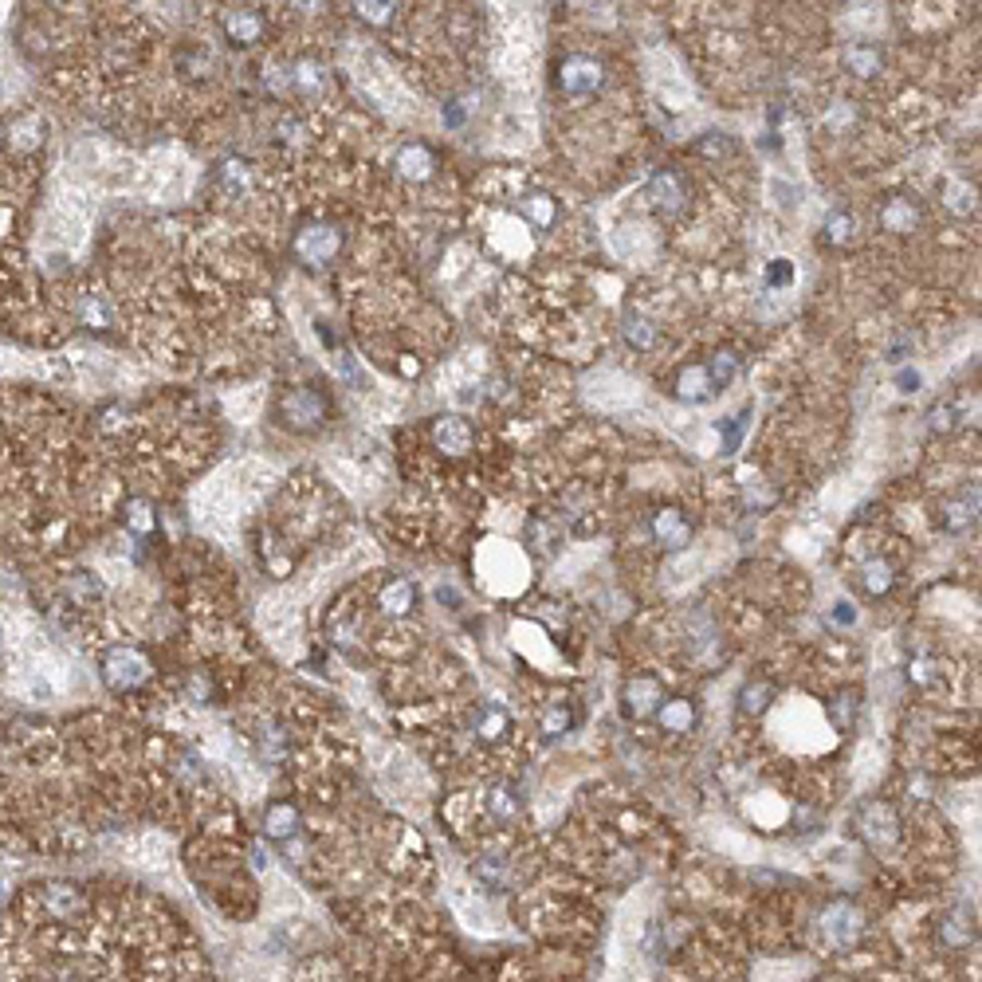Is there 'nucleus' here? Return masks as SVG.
<instances>
[{"instance_id":"nucleus-5","label":"nucleus","mask_w":982,"mask_h":982,"mask_svg":"<svg viewBox=\"0 0 982 982\" xmlns=\"http://www.w3.org/2000/svg\"><path fill=\"white\" fill-rule=\"evenodd\" d=\"M601 83H605V67L594 55H566L558 63V91L570 95V99H582V95H594Z\"/></svg>"},{"instance_id":"nucleus-11","label":"nucleus","mask_w":982,"mask_h":982,"mask_svg":"<svg viewBox=\"0 0 982 982\" xmlns=\"http://www.w3.org/2000/svg\"><path fill=\"white\" fill-rule=\"evenodd\" d=\"M939 939H943V947H951V951H963V947L979 943L975 908H971V904H959L955 912H947V916L939 920Z\"/></svg>"},{"instance_id":"nucleus-39","label":"nucleus","mask_w":982,"mask_h":982,"mask_svg":"<svg viewBox=\"0 0 982 982\" xmlns=\"http://www.w3.org/2000/svg\"><path fill=\"white\" fill-rule=\"evenodd\" d=\"M943 193H947L943 201H947L955 213H963V217H971V213H975V189H971V185H963V181H947V185H943Z\"/></svg>"},{"instance_id":"nucleus-16","label":"nucleus","mask_w":982,"mask_h":982,"mask_svg":"<svg viewBox=\"0 0 982 982\" xmlns=\"http://www.w3.org/2000/svg\"><path fill=\"white\" fill-rule=\"evenodd\" d=\"M892 586H896L892 562H884V558H865V562L857 566V590H861L865 598H873V601L888 598Z\"/></svg>"},{"instance_id":"nucleus-17","label":"nucleus","mask_w":982,"mask_h":982,"mask_svg":"<svg viewBox=\"0 0 982 982\" xmlns=\"http://www.w3.org/2000/svg\"><path fill=\"white\" fill-rule=\"evenodd\" d=\"M472 735L480 739V743H503L507 735H511V711L499 708V704H480L476 715H472Z\"/></svg>"},{"instance_id":"nucleus-24","label":"nucleus","mask_w":982,"mask_h":982,"mask_svg":"<svg viewBox=\"0 0 982 982\" xmlns=\"http://www.w3.org/2000/svg\"><path fill=\"white\" fill-rule=\"evenodd\" d=\"M715 385H711L708 370L704 366H688L684 374H680V382H676V397L684 401V405H708L715 401Z\"/></svg>"},{"instance_id":"nucleus-2","label":"nucleus","mask_w":982,"mask_h":982,"mask_svg":"<svg viewBox=\"0 0 982 982\" xmlns=\"http://www.w3.org/2000/svg\"><path fill=\"white\" fill-rule=\"evenodd\" d=\"M99 672H103V684L110 692H138L154 668H150V656L142 649H130V645H118V649H107L103 660H99Z\"/></svg>"},{"instance_id":"nucleus-41","label":"nucleus","mask_w":982,"mask_h":982,"mask_svg":"<svg viewBox=\"0 0 982 982\" xmlns=\"http://www.w3.org/2000/svg\"><path fill=\"white\" fill-rule=\"evenodd\" d=\"M354 12H358L362 20H370V24H389V20L397 16V4H389V0H385V4H370V0H366V4H354Z\"/></svg>"},{"instance_id":"nucleus-13","label":"nucleus","mask_w":982,"mask_h":982,"mask_svg":"<svg viewBox=\"0 0 982 982\" xmlns=\"http://www.w3.org/2000/svg\"><path fill=\"white\" fill-rule=\"evenodd\" d=\"M653 719L660 723V731H668V735H688V731H696V723H700V708H696V700H688V696H668Z\"/></svg>"},{"instance_id":"nucleus-14","label":"nucleus","mask_w":982,"mask_h":982,"mask_svg":"<svg viewBox=\"0 0 982 982\" xmlns=\"http://www.w3.org/2000/svg\"><path fill=\"white\" fill-rule=\"evenodd\" d=\"M433 444H437L444 456H468L472 444H476V433L464 417H440L433 425Z\"/></svg>"},{"instance_id":"nucleus-10","label":"nucleus","mask_w":982,"mask_h":982,"mask_svg":"<svg viewBox=\"0 0 982 982\" xmlns=\"http://www.w3.org/2000/svg\"><path fill=\"white\" fill-rule=\"evenodd\" d=\"M649 201H653V209L660 217H676V213L688 205V181H684V173H676V169H660V173H653V181H649Z\"/></svg>"},{"instance_id":"nucleus-20","label":"nucleus","mask_w":982,"mask_h":982,"mask_svg":"<svg viewBox=\"0 0 982 982\" xmlns=\"http://www.w3.org/2000/svg\"><path fill=\"white\" fill-rule=\"evenodd\" d=\"M920 205L912 201V197H904V193H896V197H888L884 205H880V224L888 228V232H916L920 228Z\"/></svg>"},{"instance_id":"nucleus-46","label":"nucleus","mask_w":982,"mask_h":982,"mask_svg":"<svg viewBox=\"0 0 982 982\" xmlns=\"http://www.w3.org/2000/svg\"><path fill=\"white\" fill-rule=\"evenodd\" d=\"M920 385H924V374H920V370H900V374H896V389H900V393H916Z\"/></svg>"},{"instance_id":"nucleus-34","label":"nucleus","mask_w":982,"mask_h":982,"mask_svg":"<svg viewBox=\"0 0 982 982\" xmlns=\"http://www.w3.org/2000/svg\"><path fill=\"white\" fill-rule=\"evenodd\" d=\"M488 810H491V818L499 821V825H507L511 818H519V794H515L511 786H491V790H488Z\"/></svg>"},{"instance_id":"nucleus-42","label":"nucleus","mask_w":982,"mask_h":982,"mask_svg":"<svg viewBox=\"0 0 982 982\" xmlns=\"http://www.w3.org/2000/svg\"><path fill=\"white\" fill-rule=\"evenodd\" d=\"M527 531H531V543H539L543 554H554V550H558V535L546 527L543 519H531V527H527Z\"/></svg>"},{"instance_id":"nucleus-4","label":"nucleus","mask_w":982,"mask_h":982,"mask_svg":"<svg viewBox=\"0 0 982 982\" xmlns=\"http://www.w3.org/2000/svg\"><path fill=\"white\" fill-rule=\"evenodd\" d=\"M857 833H861V841L876 849V853H888V849H896L900 845V818H896V810H892V802H865L861 810H857Z\"/></svg>"},{"instance_id":"nucleus-33","label":"nucleus","mask_w":982,"mask_h":982,"mask_svg":"<svg viewBox=\"0 0 982 982\" xmlns=\"http://www.w3.org/2000/svg\"><path fill=\"white\" fill-rule=\"evenodd\" d=\"M519 217L527 220L531 228H546V224H554V201L546 193H531V197L519 201Z\"/></svg>"},{"instance_id":"nucleus-18","label":"nucleus","mask_w":982,"mask_h":982,"mask_svg":"<svg viewBox=\"0 0 982 982\" xmlns=\"http://www.w3.org/2000/svg\"><path fill=\"white\" fill-rule=\"evenodd\" d=\"M224 32H228L232 44L252 48V44H260V36H264V12H260V8H232V12L224 16Z\"/></svg>"},{"instance_id":"nucleus-1","label":"nucleus","mask_w":982,"mask_h":982,"mask_svg":"<svg viewBox=\"0 0 982 982\" xmlns=\"http://www.w3.org/2000/svg\"><path fill=\"white\" fill-rule=\"evenodd\" d=\"M279 425L291 429V433H315L323 429V421L330 417V401L327 393H319L315 385H291L283 389L279 397Z\"/></svg>"},{"instance_id":"nucleus-29","label":"nucleus","mask_w":982,"mask_h":982,"mask_svg":"<svg viewBox=\"0 0 982 982\" xmlns=\"http://www.w3.org/2000/svg\"><path fill=\"white\" fill-rule=\"evenodd\" d=\"M63 594L71 598V605H95V601L103 598V582L91 574V570H75V574H67V582H63Z\"/></svg>"},{"instance_id":"nucleus-43","label":"nucleus","mask_w":982,"mask_h":982,"mask_svg":"<svg viewBox=\"0 0 982 982\" xmlns=\"http://www.w3.org/2000/svg\"><path fill=\"white\" fill-rule=\"evenodd\" d=\"M747 417H751V413H739L731 425H719V433H723V452H735V448H739V437H743V429H747Z\"/></svg>"},{"instance_id":"nucleus-38","label":"nucleus","mask_w":982,"mask_h":982,"mask_svg":"<svg viewBox=\"0 0 982 982\" xmlns=\"http://www.w3.org/2000/svg\"><path fill=\"white\" fill-rule=\"evenodd\" d=\"M696 154H700V158H711V162H723L727 154H735V138L711 130V134H704V138L696 142Z\"/></svg>"},{"instance_id":"nucleus-26","label":"nucleus","mask_w":982,"mask_h":982,"mask_svg":"<svg viewBox=\"0 0 982 982\" xmlns=\"http://www.w3.org/2000/svg\"><path fill=\"white\" fill-rule=\"evenodd\" d=\"M825 715H829L833 731H853V727H857V719H861V692H857V688L837 692V696L829 700Z\"/></svg>"},{"instance_id":"nucleus-40","label":"nucleus","mask_w":982,"mask_h":982,"mask_svg":"<svg viewBox=\"0 0 982 982\" xmlns=\"http://www.w3.org/2000/svg\"><path fill=\"white\" fill-rule=\"evenodd\" d=\"M931 433H955L959 425H963V417H959V405L955 401H947V405H935L931 409Z\"/></svg>"},{"instance_id":"nucleus-36","label":"nucleus","mask_w":982,"mask_h":982,"mask_svg":"<svg viewBox=\"0 0 982 982\" xmlns=\"http://www.w3.org/2000/svg\"><path fill=\"white\" fill-rule=\"evenodd\" d=\"M704 370H708L711 385H715V389H723V385H731L735 378H739V354H731V350H719V354L711 358Z\"/></svg>"},{"instance_id":"nucleus-30","label":"nucleus","mask_w":982,"mask_h":982,"mask_svg":"<svg viewBox=\"0 0 982 982\" xmlns=\"http://www.w3.org/2000/svg\"><path fill=\"white\" fill-rule=\"evenodd\" d=\"M845 67L857 79H873V75H880V67H884V55H880L876 44H849L845 48Z\"/></svg>"},{"instance_id":"nucleus-23","label":"nucleus","mask_w":982,"mask_h":982,"mask_svg":"<svg viewBox=\"0 0 982 982\" xmlns=\"http://www.w3.org/2000/svg\"><path fill=\"white\" fill-rule=\"evenodd\" d=\"M44 134H48V126H44L40 114H20V118L8 126V146L20 150V154H32V150L44 146Z\"/></svg>"},{"instance_id":"nucleus-37","label":"nucleus","mask_w":982,"mask_h":982,"mask_svg":"<svg viewBox=\"0 0 982 982\" xmlns=\"http://www.w3.org/2000/svg\"><path fill=\"white\" fill-rule=\"evenodd\" d=\"M126 527H130L134 535H150V531L158 527L154 507H150L146 499H130V503H126Z\"/></svg>"},{"instance_id":"nucleus-28","label":"nucleus","mask_w":982,"mask_h":982,"mask_svg":"<svg viewBox=\"0 0 982 982\" xmlns=\"http://www.w3.org/2000/svg\"><path fill=\"white\" fill-rule=\"evenodd\" d=\"M574 727H578V711H574V704H566V700L550 704V708L539 715V731H543L546 739H562V735H570Z\"/></svg>"},{"instance_id":"nucleus-35","label":"nucleus","mask_w":982,"mask_h":982,"mask_svg":"<svg viewBox=\"0 0 982 982\" xmlns=\"http://www.w3.org/2000/svg\"><path fill=\"white\" fill-rule=\"evenodd\" d=\"M939 676H943V668H939V660L935 656H928V653H916L912 660H908V680L916 684V688H935L939 684Z\"/></svg>"},{"instance_id":"nucleus-27","label":"nucleus","mask_w":982,"mask_h":982,"mask_svg":"<svg viewBox=\"0 0 982 982\" xmlns=\"http://www.w3.org/2000/svg\"><path fill=\"white\" fill-rule=\"evenodd\" d=\"M287 87L295 91V95H323L327 91V71L319 67V63H311V59H303V63H295L291 67V75H287Z\"/></svg>"},{"instance_id":"nucleus-45","label":"nucleus","mask_w":982,"mask_h":982,"mask_svg":"<svg viewBox=\"0 0 982 982\" xmlns=\"http://www.w3.org/2000/svg\"><path fill=\"white\" fill-rule=\"evenodd\" d=\"M83 323H91V327H107V307H103V303H95V299H87V303H83Z\"/></svg>"},{"instance_id":"nucleus-9","label":"nucleus","mask_w":982,"mask_h":982,"mask_svg":"<svg viewBox=\"0 0 982 982\" xmlns=\"http://www.w3.org/2000/svg\"><path fill=\"white\" fill-rule=\"evenodd\" d=\"M649 531H653V543L660 550H684L692 543V523L680 507H656L653 519H649Z\"/></svg>"},{"instance_id":"nucleus-19","label":"nucleus","mask_w":982,"mask_h":982,"mask_svg":"<svg viewBox=\"0 0 982 982\" xmlns=\"http://www.w3.org/2000/svg\"><path fill=\"white\" fill-rule=\"evenodd\" d=\"M417 586L409 578H389L382 590H378V609L385 617H409L417 609Z\"/></svg>"},{"instance_id":"nucleus-8","label":"nucleus","mask_w":982,"mask_h":982,"mask_svg":"<svg viewBox=\"0 0 982 982\" xmlns=\"http://www.w3.org/2000/svg\"><path fill=\"white\" fill-rule=\"evenodd\" d=\"M342 252V232L334 224H307L295 236V256L303 264H330Z\"/></svg>"},{"instance_id":"nucleus-32","label":"nucleus","mask_w":982,"mask_h":982,"mask_svg":"<svg viewBox=\"0 0 982 982\" xmlns=\"http://www.w3.org/2000/svg\"><path fill=\"white\" fill-rule=\"evenodd\" d=\"M853 236H857L853 213H833V217L825 220V228H821V244H829V248H845Z\"/></svg>"},{"instance_id":"nucleus-7","label":"nucleus","mask_w":982,"mask_h":982,"mask_svg":"<svg viewBox=\"0 0 982 982\" xmlns=\"http://www.w3.org/2000/svg\"><path fill=\"white\" fill-rule=\"evenodd\" d=\"M979 523V484H963L939 503V527L947 535H967Z\"/></svg>"},{"instance_id":"nucleus-3","label":"nucleus","mask_w":982,"mask_h":982,"mask_svg":"<svg viewBox=\"0 0 982 982\" xmlns=\"http://www.w3.org/2000/svg\"><path fill=\"white\" fill-rule=\"evenodd\" d=\"M865 928H869V920H865V912L853 904V900H829L825 904V912H821V935L833 943V947H841V951H849V947H857L861 939H865Z\"/></svg>"},{"instance_id":"nucleus-15","label":"nucleus","mask_w":982,"mask_h":982,"mask_svg":"<svg viewBox=\"0 0 982 982\" xmlns=\"http://www.w3.org/2000/svg\"><path fill=\"white\" fill-rule=\"evenodd\" d=\"M44 908H48L52 920H79V916L87 912V896H83L75 884L55 880V884L44 888Z\"/></svg>"},{"instance_id":"nucleus-21","label":"nucleus","mask_w":982,"mask_h":982,"mask_svg":"<svg viewBox=\"0 0 982 982\" xmlns=\"http://www.w3.org/2000/svg\"><path fill=\"white\" fill-rule=\"evenodd\" d=\"M299 829H303V814H299L295 802H272V806L264 810V833H268L272 841H295Z\"/></svg>"},{"instance_id":"nucleus-22","label":"nucleus","mask_w":982,"mask_h":982,"mask_svg":"<svg viewBox=\"0 0 982 982\" xmlns=\"http://www.w3.org/2000/svg\"><path fill=\"white\" fill-rule=\"evenodd\" d=\"M433 169H437V154H433L425 142L401 146V154H397V173H401V177H409V181H429Z\"/></svg>"},{"instance_id":"nucleus-47","label":"nucleus","mask_w":982,"mask_h":982,"mask_svg":"<svg viewBox=\"0 0 982 982\" xmlns=\"http://www.w3.org/2000/svg\"><path fill=\"white\" fill-rule=\"evenodd\" d=\"M833 621H837V625H857V609H853L849 601H837V605H833Z\"/></svg>"},{"instance_id":"nucleus-48","label":"nucleus","mask_w":982,"mask_h":982,"mask_svg":"<svg viewBox=\"0 0 982 982\" xmlns=\"http://www.w3.org/2000/svg\"><path fill=\"white\" fill-rule=\"evenodd\" d=\"M8 220H12V213H8L4 205H0V236H4V228H8Z\"/></svg>"},{"instance_id":"nucleus-25","label":"nucleus","mask_w":982,"mask_h":982,"mask_svg":"<svg viewBox=\"0 0 982 982\" xmlns=\"http://www.w3.org/2000/svg\"><path fill=\"white\" fill-rule=\"evenodd\" d=\"M774 684L770 680H751V684H743V692H739V715L743 719H763L770 704H774Z\"/></svg>"},{"instance_id":"nucleus-12","label":"nucleus","mask_w":982,"mask_h":982,"mask_svg":"<svg viewBox=\"0 0 982 982\" xmlns=\"http://www.w3.org/2000/svg\"><path fill=\"white\" fill-rule=\"evenodd\" d=\"M213 185L224 201H244L252 193V165L244 158H224V162L213 169Z\"/></svg>"},{"instance_id":"nucleus-31","label":"nucleus","mask_w":982,"mask_h":982,"mask_svg":"<svg viewBox=\"0 0 982 982\" xmlns=\"http://www.w3.org/2000/svg\"><path fill=\"white\" fill-rule=\"evenodd\" d=\"M625 338H629V346L641 350V354L656 350V342H660L656 323L653 319H645V315H625Z\"/></svg>"},{"instance_id":"nucleus-44","label":"nucleus","mask_w":982,"mask_h":982,"mask_svg":"<svg viewBox=\"0 0 982 982\" xmlns=\"http://www.w3.org/2000/svg\"><path fill=\"white\" fill-rule=\"evenodd\" d=\"M794 283V264L790 260H774L770 264V287H790Z\"/></svg>"},{"instance_id":"nucleus-6","label":"nucleus","mask_w":982,"mask_h":982,"mask_svg":"<svg viewBox=\"0 0 982 982\" xmlns=\"http://www.w3.org/2000/svg\"><path fill=\"white\" fill-rule=\"evenodd\" d=\"M668 700V688L660 684V676H629L621 688V711L625 719H653L660 704Z\"/></svg>"}]
</instances>
